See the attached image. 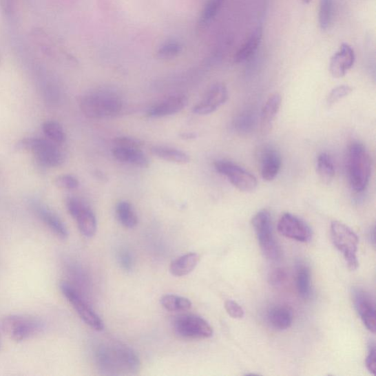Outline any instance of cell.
Returning a JSON list of instances; mask_svg holds the SVG:
<instances>
[{
	"instance_id": "34",
	"label": "cell",
	"mask_w": 376,
	"mask_h": 376,
	"mask_svg": "<svg viewBox=\"0 0 376 376\" xmlns=\"http://www.w3.org/2000/svg\"><path fill=\"white\" fill-rule=\"evenodd\" d=\"M352 92L353 88L351 86L346 85H339L333 88L327 97L328 105H334L340 102L341 99L344 98L351 94Z\"/></svg>"
},
{
	"instance_id": "10",
	"label": "cell",
	"mask_w": 376,
	"mask_h": 376,
	"mask_svg": "<svg viewBox=\"0 0 376 376\" xmlns=\"http://www.w3.org/2000/svg\"><path fill=\"white\" fill-rule=\"evenodd\" d=\"M214 165L216 171L225 176L240 191L249 193L256 190L258 180L255 176L238 165L227 160H218Z\"/></svg>"
},
{
	"instance_id": "44",
	"label": "cell",
	"mask_w": 376,
	"mask_h": 376,
	"mask_svg": "<svg viewBox=\"0 0 376 376\" xmlns=\"http://www.w3.org/2000/svg\"><path fill=\"white\" fill-rule=\"evenodd\" d=\"M302 2L305 4H308L311 2V0H302Z\"/></svg>"
},
{
	"instance_id": "18",
	"label": "cell",
	"mask_w": 376,
	"mask_h": 376,
	"mask_svg": "<svg viewBox=\"0 0 376 376\" xmlns=\"http://www.w3.org/2000/svg\"><path fill=\"white\" fill-rule=\"evenodd\" d=\"M33 209L39 218L45 224L53 233L62 240L69 236V231L60 217L51 209L41 204H33Z\"/></svg>"
},
{
	"instance_id": "16",
	"label": "cell",
	"mask_w": 376,
	"mask_h": 376,
	"mask_svg": "<svg viewBox=\"0 0 376 376\" xmlns=\"http://www.w3.org/2000/svg\"><path fill=\"white\" fill-rule=\"evenodd\" d=\"M187 105L185 96L174 95L149 108L147 116L150 118H162L174 115L182 112Z\"/></svg>"
},
{
	"instance_id": "9",
	"label": "cell",
	"mask_w": 376,
	"mask_h": 376,
	"mask_svg": "<svg viewBox=\"0 0 376 376\" xmlns=\"http://www.w3.org/2000/svg\"><path fill=\"white\" fill-rule=\"evenodd\" d=\"M174 333L187 340L207 339L213 335V330L207 320L195 315H182L173 322Z\"/></svg>"
},
{
	"instance_id": "30",
	"label": "cell",
	"mask_w": 376,
	"mask_h": 376,
	"mask_svg": "<svg viewBox=\"0 0 376 376\" xmlns=\"http://www.w3.org/2000/svg\"><path fill=\"white\" fill-rule=\"evenodd\" d=\"M44 134L50 139V140L56 143V145H62L65 140V132L62 126L54 121H48L44 123L42 126Z\"/></svg>"
},
{
	"instance_id": "1",
	"label": "cell",
	"mask_w": 376,
	"mask_h": 376,
	"mask_svg": "<svg viewBox=\"0 0 376 376\" xmlns=\"http://www.w3.org/2000/svg\"><path fill=\"white\" fill-rule=\"evenodd\" d=\"M95 362L98 369L105 375H135L140 369L137 353L123 344L99 346L95 351Z\"/></svg>"
},
{
	"instance_id": "11",
	"label": "cell",
	"mask_w": 376,
	"mask_h": 376,
	"mask_svg": "<svg viewBox=\"0 0 376 376\" xmlns=\"http://www.w3.org/2000/svg\"><path fill=\"white\" fill-rule=\"evenodd\" d=\"M66 205L69 213L76 220L81 234L86 238L93 237L96 232L97 223L90 207L76 197L70 198Z\"/></svg>"
},
{
	"instance_id": "23",
	"label": "cell",
	"mask_w": 376,
	"mask_h": 376,
	"mask_svg": "<svg viewBox=\"0 0 376 376\" xmlns=\"http://www.w3.org/2000/svg\"><path fill=\"white\" fill-rule=\"evenodd\" d=\"M200 260L196 253H188L172 261L170 265V272L175 276H184L191 273L197 267Z\"/></svg>"
},
{
	"instance_id": "15",
	"label": "cell",
	"mask_w": 376,
	"mask_h": 376,
	"mask_svg": "<svg viewBox=\"0 0 376 376\" xmlns=\"http://www.w3.org/2000/svg\"><path fill=\"white\" fill-rule=\"evenodd\" d=\"M355 53L348 43H342L339 50L331 59L329 71L335 79H341L355 63Z\"/></svg>"
},
{
	"instance_id": "37",
	"label": "cell",
	"mask_w": 376,
	"mask_h": 376,
	"mask_svg": "<svg viewBox=\"0 0 376 376\" xmlns=\"http://www.w3.org/2000/svg\"><path fill=\"white\" fill-rule=\"evenodd\" d=\"M115 147L141 149L143 143L141 140L129 138V137H118L114 140Z\"/></svg>"
},
{
	"instance_id": "2",
	"label": "cell",
	"mask_w": 376,
	"mask_h": 376,
	"mask_svg": "<svg viewBox=\"0 0 376 376\" xmlns=\"http://www.w3.org/2000/svg\"><path fill=\"white\" fill-rule=\"evenodd\" d=\"M123 98L116 92L97 91L81 98V108L83 114L92 119L114 118L123 112Z\"/></svg>"
},
{
	"instance_id": "13",
	"label": "cell",
	"mask_w": 376,
	"mask_h": 376,
	"mask_svg": "<svg viewBox=\"0 0 376 376\" xmlns=\"http://www.w3.org/2000/svg\"><path fill=\"white\" fill-rule=\"evenodd\" d=\"M353 302L357 312L366 328L375 334L376 331L375 303L366 291L357 289L353 291Z\"/></svg>"
},
{
	"instance_id": "14",
	"label": "cell",
	"mask_w": 376,
	"mask_h": 376,
	"mask_svg": "<svg viewBox=\"0 0 376 376\" xmlns=\"http://www.w3.org/2000/svg\"><path fill=\"white\" fill-rule=\"evenodd\" d=\"M228 90L223 83H216L209 88L202 101L198 103L193 109V112L197 115H209L227 101Z\"/></svg>"
},
{
	"instance_id": "12",
	"label": "cell",
	"mask_w": 376,
	"mask_h": 376,
	"mask_svg": "<svg viewBox=\"0 0 376 376\" xmlns=\"http://www.w3.org/2000/svg\"><path fill=\"white\" fill-rule=\"evenodd\" d=\"M278 231L285 238L302 242L311 240L312 230L304 221L293 214H283L278 222Z\"/></svg>"
},
{
	"instance_id": "40",
	"label": "cell",
	"mask_w": 376,
	"mask_h": 376,
	"mask_svg": "<svg viewBox=\"0 0 376 376\" xmlns=\"http://www.w3.org/2000/svg\"><path fill=\"white\" fill-rule=\"evenodd\" d=\"M366 367L370 373L375 375L376 373V349L374 342L368 347V355L366 359Z\"/></svg>"
},
{
	"instance_id": "32",
	"label": "cell",
	"mask_w": 376,
	"mask_h": 376,
	"mask_svg": "<svg viewBox=\"0 0 376 376\" xmlns=\"http://www.w3.org/2000/svg\"><path fill=\"white\" fill-rule=\"evenodd\" d=\"M182 44L176 41L165 42L158 51V57L160 59H171L182 51Z\"/></svg>"
},
{
	"instance_id": "7",
	"label": "cell",
	"mask_w": 376,
	"mask_h": 376,
	"mask_svg": "<svg viewBox=\"0 0 376 376\" xmlns=\"http://www.w3.org/2000/svg\"><path fill=\"white\" fill-rule=\"evenodd\" d=\"M252 225L264 256L271 260H279L281 250L273 237L271 216L268 210H260L254 216Z\"/></svg>"
},
{
	"instance_id": "5",
	"label": "cell",
	"mask_w": 376,
	"mask_h": 376,
	"mask_svg": "<svg viewBox=\"0 0 376 376\" xmlns=\"http://www.w3.org/2000/svg\"><path fill=\"white\" fill-rule=\"evenodd\" d=\"M44 325L39 318L27 315H10L2 322L3 333L11 340L22 342L39 335Z\"/></svg>"
},
{
	"instance_id": "36",
	"label": "cell",
	"mask_w": 376,
	"mask_h": 376,
	"mask_svg": "<svg viewBox=\"0 0 376 376\" xmlns=\"http://www.w3.org/2000/svg\"><path fill=\"white\" fill-rule=\"evenodd\" d=\"M117 260L121 269L125 271L134 269V259L131 253L126 249H121L118 253Z\"/></svg>"
},
{
	"instance_id": "42",
	"label": "cell",
	"mask_w": 376,
	"mask_h": 376,
	"mask_svg": "<svg viewBox=\"0 0 376 376\" xmlns=\"http://www.w3.org/2000/svg\"><path fill=\"white\" fill-rule=\"evenodd\" d=\"M370 235V240L373 242V246H375V228L372 229Z\"/></svg>"
},
{
	"instance_id": "6",
	"label": "cell",
	"mask_w": 376,
	"mask_h": 376,
	"mask_svg": "<svg viewBox=\"0 0 376 376\" xmlns=\"http://www.w3.org/2000/svg\"><path fill=\"white\" fill-rule=\"evenodd\" d=\"M59 145L51 140L39 138H25L17 143L19 150L30 151L34 153L37 161L47 167H58L64 160L63 154Z\"/></svg>"
},
{
	"instance_id": "25",
	"label": "cell",
	"mask_w": 376,
	"mask_h": 376,
	"mask_svg": "<svg viewBox=\"0 0 376 376\" xmlns=\"http://www.w3.org/2000/svg\"><path fill=\"white\" fill-rule=\"evenodd\" d=\"M317 172L323 183L329 185L335 176V164L328 154L323 152L319 154L317 160Z\"/></svg>"
},
{
	"instance_id": "8",
	"label": "cell",
	"mask_w": 376,
	"mask_h": 376,
	"mask_svg": "<svg viewBox=\"0 0 376 376\" xmlns=\"http://www.w3.org/2000/svg\"><path fill=\"white\" fill-rule=\"evenodd\" d=\"M60 290L87 325L96 331L103 330L104 324L102 319L94 311L92 306L87 303L75 286L68 282H62L60 284Z\"/></svg>"
},
{
	"instance_id": "38",
	"label": "cell",
	"mask_w": 376,
	"mask_h": 376,
	"mask_svg": "<svg viewBox=\"0 0 376 376\" xmlns=\"http://www.w3.org/2000/svg\"><path fill=\"white\" fill-rule=\"evenodd\" d=\"M227 313L232 318L241 319L245 315V312L240 305L236 302L228 300L224 304Z\"/></svg>"
},
{
	"instance_id": "41",
	"label": "cell",
	"mask_w": 376,
	"mask_h": 376,
	"mask_svg": "<svg viewBox=\"0 0 376 376\" xmlns=\"http://www.w3.org/2000/svg\"><path fill=\"white\" fill-rule=\"evenodd\" d=\"M12 0H0V5L6 13H11L12 11Z\"/></svg>"
},
{
	"instance_id": "3",
	"label": "cell",
	"mask_w": 376,
	"mask_h": 376,
	"mask_svg": "<svg viewBox=\"0 0 376 376\" xmlns=\"http://www.w3.org/2000/svg\"><path fill=\"white\" fill-rule=\"evenodd\" d=\"M348 171L353 189L357 192L366 190L371 176V160L368 150L359 142L353 143L350 146Z\"/></svg>"
},
{
	"instance_id": "4",
	"label": "cell",
	"mask_w": 376,
	"mask_h": 376,
	"mask_svg": "<svg viewBox=\"0 0 376 376\" xmlns=\"http://www.w3.org/2000/svg\"><path fill=\"white\" fill-rule=\"evenodd\" d=\"M330 233L334 246L344 255L349 269L357 270L359 267V238L355 232L346 224L335 220L331 224Z\"/></svg>"
},
{
	"instance_id": "29",
	"label": "cell",
	"mask_w": 376,
	"mask_h": 376,
	"mask_svg": "<svg viewBox=\"0 0 376 376\" xmlns=\"http://www.w3.org/2000/svg\"><path fill=\"white\" fill-rule=\"evenodd\" d=\"M334 0H320L319 8V25L323 30H327L333 21Z\"/></svg>"
},
{
	"instance_id": "33",
	"label": "cell",
	"mask_w": 376,
	"mask_h": 376,
	"mask_svg": "<svg viewBox=\"0 0 376 376\" xmlns=\"http://www.w3.org/2000/svg\"><path fill=\"white\" fill-rule=\"evenodd\" d=\"M224 0H209L201 17V25H207L211 21L218 12Z\"/></svg>"
},
{
	"instance_id": "31",
	"label": "cell",
	"mask_w": 376,
	"mask_h": 376,
	"mask_svg": "<svg viewBox=\"0 0 376 376\" xmlns=\"http://www.w3.org/2000/svg\"><path fill=\"white\" fill-rule=\"evenodd\" d=\"M256 125V117L250 112H243L235 121V127L241 134H248Z\"/></svg>"
},
{
	"instance_id": "43",
	"label": "cell",
	"mask_w": 376,
	"mask_h": 376,
	"mask_svg": "<svg viewBox=\"0 0 376 376\" xmlns=\"http://www.w3.org/2000/svg\"><path fill=\"white\" fill-rule=\"evenodd\" d=\"M196 137V136L194 134H184L183 135V138H194Z\"/></svg>"
},
{
	"instance_id": "21",
	"label": "cell",
	"mask_w": 376,
	"mask_h": 376,
	"mask_svg": "<svg viewBox=\"0 0 376 376\" xmlns=\"http://www.w3.org/2000/svg\"><path fill=\"white\" fill-rule=\"evenodd\" d=\"M269 324L276 330H286L293 324V314L289 307L275 306L271 308L267 314Z\"/></svg>"
},
{
	"instance_id": "20",
	"label": "cell",
	"mask_w": 376,
	"mask_h": 376,
	"mask_svg": "<svg viewBox=\"0 0 376 376\" xmlns=\"http://www.w3.org/2000/svg\"><path fill=\"white\" fill-rule=\"evenodd\" d=\"M112 153L114 157L119 162L134 165L140 168L149 167V160L141 149L115 147Z\"/></svg>"
},
{
	"instance_id": "35",
	"label": "cell",
	"mask_w": 376,
	"mask_h": 376,
	"mask_svg": "<svg viewBox=\"0 0 376 376\" xmlns=\"http://www.w3.org/2000/svg\"><path fill=\"white\" fill-rule=\"evenodd\" d=\"M55 185L61 189L75 190L79 187L80 182L75 176L70 174H64L55 180Z\"/></svg>"
},
{
	"instance_id": "22",
	"label": "cell",
	"mask_w": 376,
	"mask_h": 376,
	"mask_svg": "<svg viewBox=\"0 0 376 376\" xmlns=\"http://www.w3.org/2000/svg\"><path fill=\"white\" fill-rule=\"evenodd\" d=\"M151 152L154 156L160 160L176 164L185 165L191 161V158L187 153L170 147L154 146L151 148Z\"/></svg>"
},
{
	"instance_id": "24",
	"label": "cell",
	"mask_w": 376,
	"mask_h": 376,
	"mask_svg": "<svg viewBox=\"0 0 376 376\" xmlns=\"http://www.w3.org/2000/svg\"><path fill=\"white\" fill-rule=\"evenodd\" d=\"M262 39V28L259 27L251 33L248 40L238 51L235 56V61L242 63L251 59L258 50Z\"/></svg>"
},
{
	"instance_id": "19",
	"label": "cell",
	"mask_w": 376,
	"mask_h": 376,
	"mask_svg": "<svg viewBox=\"0 0 376 376\" xmlns=\"http://www.w3.org/2000/svg\"><path fill=\"white\" fill-rule=\"evenodd\" d=\"M281 104L282 97L279 94L271 95L265 103L260 117V130L262 135L269 134L274 120L280 112Z\"/></svg>"
},
{
	"instance_id": "17",
	"label": "cell",
	"mask_w": 376,
	"mask_h": 376,
	"mask_svg": "<svg viewBox=\"0 0 376 376\" xmlns=\"http://www.w3.org/2000/svg\"><path fill=\"white\" fill-rule=\"evenodd\" d=\"M280 153L272 148L264 149L261 154V175L264 180L271 182L278 175L282 167Z\"/></svg>"
},
{
	"instance_id": "39",
	"label": "cell",
	"mask_w": 376,
	"mask_h": 376,
	"mask_svg": "<svg viewBox=\"0 0 376 376\" xmlns=\"http://www.w3.org/2000/svg\"><path fill=\"white\" fill-rule=\"evenodd\" d=\"M286 274L285 271L281 269H278L272 271L269 276V283L274 286H280L286 280Z\"/></svg>"
},
{
	"instance_id": "28",
	"label": "cell",
	"mask_w": 376,
	"mask_h": 376,
	"mask_svg": "<svg viewBox=\"0 0 376 376\" xmlns=\"http://www.w3.org/2000/svg\"><path fill=\"white\" fill-rule=\"evenodd\" d=\"M160 304L167 311L176 313L189 311L192 306V303L188 298L176 295H163Z\"/></svg>"
},
{
	"instance_id": "27",
	"label": "cell",
	"mask_w": 376,
	"mask_h": 376,
	"mask_svg": "<svg viewBox=\"0 0 376 376\" xmlns=\"http://www.w3.org/2000/svg\"><path fill=\"white\" fill-rule=\"evenodd\" d=\"M296 286L298 294L304 300L311 295V274L304 264L297 265L296 273Z\"/></svg>"
},
{
	"instance_id": "26",
	"label": "cell",
	"mask_w": 376,
	"mask_h": 376,
	"mask_svg": "<svg viewBox=\"0 0 376 376\" xmlns=\"http://www.w3.org/2000/svg\"><path fill=\"white\" fill-rule=\"evenodd\" d=\"M117 219L120 224L128 229L135 228L138 223V218L134 207L126 201H121L116 208Z\"/></svg>"
}]
</instances>
